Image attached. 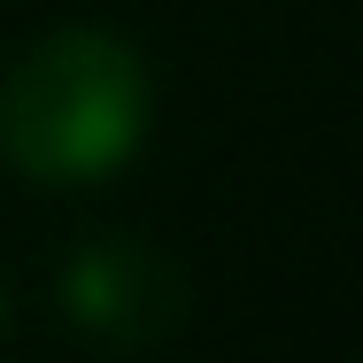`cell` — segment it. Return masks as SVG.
Returning <instances> with one entry per match:
<instances>
[{
	"instance_id": "cell-2",
	"label": "cell",
	"mask_w": 363,
	"mask_h": 363,
	"mask_svg": "<svg viewBox=\"0 0 363 363\" xmlns=\"http://www.w3.org/2000/svg\"><path fill=\"white\" fill-rule=\"evenodd\" d=\"M62 301L85 333H101L116 348H147L178 325V271L140 240H93L62 271Z\"/></svg>"
},
{
	"instance_id": "cell-1",
	"label": "cell",
	"mask_w": 363,
	"mask_h": 363,
	"mask_svg": "<svg viewBox=\"0 0 363 363\" xmlns=\"http://www.w3.org/2000/svg\"><path fill=\"white\" fill-rule=\"evenodd\" d=\"M147 132V70L108 31H55L0 85V147L47 186H93L124 170Z\"/></svg>"
}]
</instances>
